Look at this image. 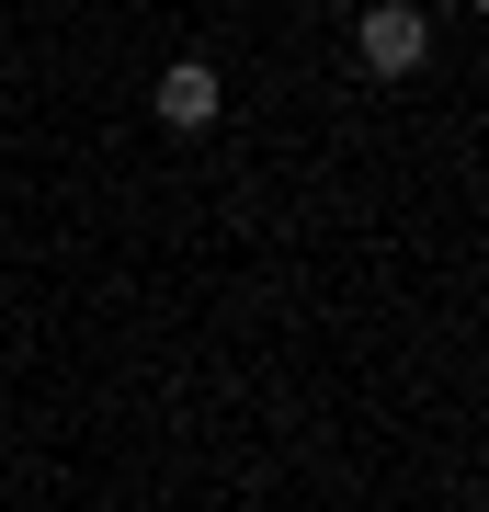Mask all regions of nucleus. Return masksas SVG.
Returning a JSON list of instances; mask_svg holds the SVG:
<instances>
[{"label":"nucleus","mask_w":489,"mask_h":512,"mask_svg":"<svg viewBox=\"0 0 489 512\" xmlns=\"http://www.w3.org/2000/svg\"><path fill=\"white\" fill-rule=\"evenodd\" d=\"M353 57H364L376 80H421V57H433V12H421V0H364Z\"/></svg>","instance_id":"obj_1"},{"label":"nucleus","mask_w":489,"mask_h":512,"mask_svg":"<svg viewBox=\"0 0 489 512\" xmlns=\"http://www.w3.org/2000/svg\"><path fill=\"white\" fill-rule=\"evenodd\" d=\"M148 114H160L171 137H205V126H217V114H228V80L205 69V57H171V69L148 80Z\"/></svg>","instance_id":"obj_2"}]
</instances>
